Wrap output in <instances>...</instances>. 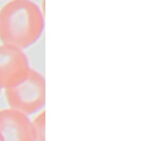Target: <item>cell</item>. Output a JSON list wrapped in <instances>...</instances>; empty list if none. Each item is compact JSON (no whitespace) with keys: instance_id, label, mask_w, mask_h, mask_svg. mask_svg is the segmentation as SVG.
Returning a JSON list of instances; mask_svg holds the SVG:
<instances>
[{"instance_id":"obj_4","label":"cell","mask_w":151,"mask_h":141,"mask_svg":"<svg viewBox=\"0 0 151 141\" xmlns=\"http://www.w3.org/2000/svg\"><path fill=\"white\" fill-rule=\"evenodd\" d=\"M0 141H36L28 116L12 108L0 109Z\"/></svg>"},{"instance_id":"obj_5","label":"cell","mask_w":151,"mask_h":141,"mask_svg":"<svg viewBox=\"0 0 151 141\" xmlns=\"http://www.w3.org/2000/svg\"><path fill=\"white\" fill-rule=\"evenodd\" d=\"M45 111L41 110L39 115L35 117V119L32 121V127L34 131L36 141H45Z\"/></svg>"},{"instance_id":"obj_3","label":"cell","mask_w":151,"mask_h":141,"mask_svg":"<svg viewBox=\"0 0 151 141\" xmlns=\"http://www.w3.org/2000/svg\"><path fill=\"white\" fill-rule=\"evenodd\" d=\"M31 70L27 55L12 46L0 45V89H8L22 82Z\"/></svg>"},{"instance_id":"obj_2","label":"cell","mask_w":151,"mask_h":141,"mask_svg":"<svg viewBox=\"0 0 151 141\" xmlns=\"http://www.w3.org/2000/svg\"><path fill=\"white\" fill-rule=\"evenodd\" d=\"M10 108L25 116L40 110L45 102V81L41 73L31 68L27 78L14 87L5 89Z\"/></svg>"},{"instance_id":"obj_1","label":"cell","mask_w":151,"mask_h":141,"mask_svg":"<svg viewBox=\"0 0 151 141\" xmlns=\"http://www.w3.org/2000/svg\"><path fill=\"white\" fill-rule=\"evenodd\" d=\"M43 30L39 5L31 0H13L0 9V40L22 50L36 43Z\"/></svg>"}]
</instances>
